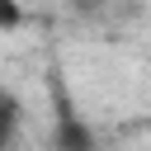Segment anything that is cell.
<instances>
[{"label": "cell", "mask_w": 151, "mask_h": 151, "mask_svg": "<svg viewBox=\"0 0 151 151\" xmlns=\"http://www.w3.org/2000/svg\"><path fill=\"white\" fill-rule=\"evenodd\" d=\"M19 127H24V99H19L9 85H0V151L14 146Z\"/></svg>", "instance_id": "cell-2"}, {"label": "cell", "mask_w": 151, "mask_h": 151, "mask_svg": "<svg viewBox=\"0 0 151 151\" xmlns=\"http://www.w3.org/2000/svg\"><path fill=\"white\" fill-rule=\"evenodd\" d=\"M57 151H94V132H90V123L76 113V109H66L61 104V113H57Z\"/></svg>", "instance_id": "cell-1"}, {"label": "cell", "mask_w": 151, "mask_h": 151, "mask_svg": "<svg viewBox=\"0 0 151 151\" xmlns=\"http://www.w3.org/2000/svg\"><path fill=\"white\" fill-rule=\"evenodd\" d=\"M24 24H28L24 0H0V33H19Z\"/></svg>", "instance_id": "cell-3"}, {"label": "cell", "mask_w": 151, "mask_h": 151, "mask_svg": "<svg viewBox=\"0 0 151 151\" xmlns=\"http://www.w3.org/2000/svg\"><path fill=\"white\" fill-rule=\"evenodd\" d=\"M61 5H66L71 14H94V9L104 5V0H61Z\"/></svg>", "instance_id": "cell-4"}]
</instances>
